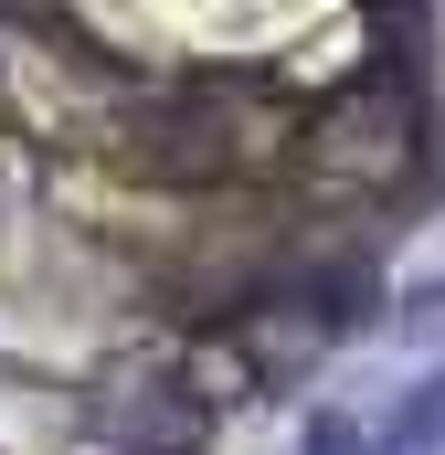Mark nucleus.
<instances>
[{
    "instance_id": "obj_1",
    "label": "nucleus",
    "mask_w": 445,
    "mask_h": 455,
    "mask_svg": "<svg viewBox=\"0 0 445 455\" xmlns=\"http://www.w3.org/2000/svg\"><path fill=\"white\" fill-rule=\"evenodd\" d=\"M403 329H414V339H445V275H425V286L403 297Z\"/></svg>"
}]
</instances>
